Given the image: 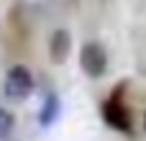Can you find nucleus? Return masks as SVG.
<instances>
[{"instance_id":"f257e3e1","label":"nucleus","mask_w":146,"mask_h":141,"mask_svg":"<svg viewBox=\"0 0 146 141\" xmlns=\"http://www.w3.org/2000/svg\"><path fill=\"white\" fill-rule=\"evenodd\" d=\"M80 67H82V72H85L87 77H95V80L103 77L105 69H108V54H105L103 44L87 41V44L82 46V51H80Z\"/></svg>"},{"instance_id":"f03ea898","label":"nucleus","mask_w":146,"mask_h":141,"mask_svg":"<svg viewBox=\"0 0 146 141\" xmlns=\"http://www.w3.org/2000/svg\"><path fill=\"white\" fill-rule=\"evenodd\" d=\"M5 95L10 100H23L33 92V74L26 67H13L5 74V85H3Z\"/></svg>"},{"instance_id":"7ed1b4c3","label":"nucleus","mask_w":146,"mask_h":141,"mask_svg":"<svg viewBox=\"0 0 146 141\" xmlns=\"http://www.w3.org/2000/svg\"><path fill=\"white\" fill-rule=\"evenodd\" d=\"M100 113H103V121L110 126V128H115V131H121V134H131V116H128V110L123 108V103H121V95L115 92L113 98H108L103 105H100Z\"/></svg>"},{"instance_id":"20e7f679","label":"nucleus","mask_w":146,"mask_h":141,"mask_svg":"<svg viewBox=\"0 0 146 141\" xmlns=\"http://www.w3.org/2000/svg\"><path fill=\"white\" fill-rule=\"evenodd\" d=\"M69 49H72V36L67 28H56L49 39V57L54 64H64L67 57H69Z\"/></svg>"},{"instance_id":"39448f33","label":"nucleus","mask_w":146,"mask_h":141,"mask_svg":"<svg viewBox=\"0 0 146 141\" xmlns=\"http://www.w3.org/2000/svg\"><path fill=\"white\" fill-rule=\"evenodd\" d=\"M59 110H62V100H59V95H49L46 100H44V105H41V113H38V123L46 128V126H51L54 121H56V116H59Z\"/></svg>"},{"instance_id":"423d86ee","label":"nucleus","mask_w":146,"mask_h":141,"mask_svg":"<svg viewBox=\"0 0 146 141\" xmlns=\"http://www.w3.org/2000/svg\"><path fill=\"white\" fill-rule=\"evenodd\" d=\"M15 128V116L5 108H0V141H5Z\"/></svg>"},{"instance_id":"0eeeda50","label":"nucleus","mask_w":146,"mask_h":141,"mask_svg":"<svg viewBox=\"0 0 146 141\" xmlns=\"http://www.w3.org/2000/svg\"><path fill=\"white\" fill-rule=\"evenodd\" d=\"M144 128H146V116H144Z\"/></svg>"}]
</instances>
